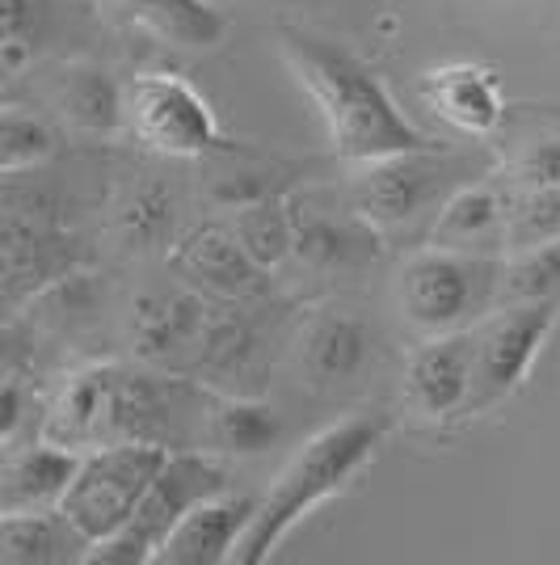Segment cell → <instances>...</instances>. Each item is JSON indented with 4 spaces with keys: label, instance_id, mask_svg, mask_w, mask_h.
Returning <instances> with one entry per match:
<instances>
[{
    "label": "cell",
    "instance_id": "4fadbf2b",
    "mask_svg": "<svg viewBox=\"0 0 560 565\" xmlns=\"http://www.w3.org/2000/svg\"><path fill=\"white\" fill-rule=\"evenodd\" d=\"M506 215H510V190L493 178H476L467 186H455L439 203L426 245L464 249V254H497L506 249Z\"/></svg>",
    "mask_w": 560,
    "mask_h": 565
},
{
    "label": "cell",
    "instance_id": "3957f363",
    "mask_svg": "<svg viewBox=\"0 0 560 565\" xmlns=\"http://www.w3.org/2000/svg\"><path fill=\"white\" fill-rule=\"evenodd\" d=\"M497 287H502V258L421 245L400 266L397 305L421 338L455 333L472 330V321H481L497 305Z\"/></svg>",
    "mask_w": 560,
    "mask_h": 565
},
{
    "label": "cell",
    "instance_id": "2e32d148",
    "mask_svg": "<svg viewBox=\"0 0 560 565\" xmlns=\"http://www.w3.org/2000/svg\"><path fill=\"white\" fill-rule=\"evenodd\" d=\"M76 465H80V451L51 444V439L18 451L0 472V507L4 511H55L76 477Z\"/></svg>",
    "mask_w": 560,
    "mask_h": 565
},
{
    "label": "cell",
    "instance_id": "9c48e42d",
    "mask_svg": "<svg viewBox=\"0 0 560 565\" xmlns=\"http://www.w3.org/2000/svg\"><path fill=\"white\" fill-rule=\"evenodd\" d=\"M173 270L190 282V291H198L203 300L219 305H245L266 291L270 270H261L240 245L233 228H194V233L173 249Z\"/></svg>",
    "mask_w": 560,
    "mask_h": 565
},
{
    "label": "cell",
    "instance_id": "ba28073f",
    "mask_svg": "<svg viewBox=\"0 0 560 565\" xmlns=\"http://www.w3.org/2000/svg\"><path fill=\"white\" fill-rule=\"evenodd\" d=\"M446 166H451V157H446L443 143L358 166V178H354V215L363 220V228L371 236L409 228L426 207H434L443 199V186L446 178H451Z\"/></svg>",
    "mask_w": 560,
    "mask_h": 565
},
{
    "label": "cell",
    "instance_id": "30bf717a",
    "mask_svg": "<svg viewBox=\"0 0 560 565\" xmlns=\"http://www.w3.org/2000/svg\"><path fill=\"white\" fill-rule=\"evenodd\" d=\"M472 388V333H430L405 363V401L421 418L464 414Z\"/></svg>",
    "mask_w": 560,
    "mask_h": 565
},
{
    "label": "cell",
    "instance_id": "ffe728a7",
    "mask_svg": "<svg viewBox=\"0 0 560 565\" xmlns=\"http://www.w3.org/2000/svg\"><path fill=\"white\" fill-rule=\"evenodd\" d=\"M72 548H85V541L72 532V523L60 515V507L0 515V562L4 565H51L80 557Z\"/></svg>",
    "mask_w": 560,
    "mask_h": 565
},
{
    "label": "cell",
    "instance_id": "52a82bcc",
    "mask_svg": "<svg viewBox=\"0 0 560 565\" xmlns=\"http://www.w3.org/2000/svg\"><path fill=\"white\" fill-rule=\"evenodd\" d=\"M122 122L131 136L161 157H207L224 136L207 97L177 72H140L122 89Z\"/></svg>",
    "mask_w": 560,
    "mask_h": 565
},
{
    "label": "cell",
    "instance_id": "f546056e",
    "mask_svg": "<svg viewBox=\"0 0 560 565\" xmlns=\"http://www.w3.org/2000/svg\"><path fill=\"white\" fill-rule=\"evenodd\" d=\"M523 186H557L560 190V140H536L518 157Z\"/></svg>",
    "mask_w": 560,
    "mask_h": 565
},
{
    "label": "cell",
    "instance_id": "d6986e66",
    "mask_svg": "<svg viewBox=\"0 0 560 565\" xmlns=\"http://www.w3.org/2000/svg\"><path fill=\"white\" fill-rule=\"evenodd\" d=\"M55 110L85 136H115L122 127V85L94 64L68 68L55 85Z\"/></svg>",
    "mask_w": 560,
    "mask_h": 565
},
{
    "label": "cell",
    "instance_id": "7402d4cb",
    "mask_svg": "<svg viewBox=\"0 0 560 565\" xmlns=\"http://www.w3.org/2000/svg\"><path fill=\"white\" fill-rule=\"evenodd\" d=\"M207 435L215 451L228 456H261L282 439V418L274 405L254 397L215 401L207 414Z\"/></svg>",
    "mask_w": 560,
    "mask_h": 565
},
{
    "label": "cell",
    "instance_id": "603a6c76",
    "mask_svg": "<svg viewBox=\"0 0 560 565\" xmlns=\"http://www.w3.org/2000/svg\"><path fill=\"white\" fill-rule=\"evenodd\" d=\"M236 245L261 266V270H279L291 258V207L282 199H249L240 203L233 220Z\"/></svg>",
    "mask_w": 560,
    "mask_h": 565
},
{
    "label": "cell",
    "instance_id": "d4e9b609",
    "mask_svg": "<svg viewBox=\"0 0 560 565\" xmlns=\"http://www.w3.org/2000/svg\"><path fill=\"white\" fill-rule=\"evenodd\" d=\"M254 330L240 317H219V321L203 326V338L194 347V367H198V376L224 384V376L245 372L254 363Z\"/></svg>",
    "mask_w": 560,
    "mask_h": 565
},
{
    "label": "cell",
    "instance_id": "6da1fadb",
    "mask_svg": "<svg viewBox=\"0 0 560 565\" xmlns=\"http://www.w3.org/2000/svg\"><path fill=\"white\" fill-rule=\"evenodd\" d=\"M279 51L325 118L329 143L342 161L367 166L379 157L434 148V140L400 110L397 97L384 89V81L346 43L282 22Z\"/></svg>",
    "mask_w": 560,
    "mask_h": 565
},
{
    "label": "cell",
    "instance_id": "8fae6325",
    "mask_svg": "<svg viewBox=\"0 0 560 565\" xmlns=\"http://www.w3.org/2000/svg\"><path fill=\"white\" fill-rule=\"evenodd\" d=\"M257 498L245 494H211L173 523V532L157 548L161 565H224L236 557V544L254 519Z\"/></svg>",
    "mask_w": 560,
    "mask_h": 565
},
{
    "label": "cell",
    "instance_id": "cb8c5ba5",
    "mask_svg": "<svg viewBox=\"0 0 560 565\" xmlns=\"http://www.w3.org/2000/svg\"><path fill=\"white\" fill-rule=\"evenodd\" d=\"M518 300H560V236L506 254L497 305H518Z\"/></svg>",
    "mask_w": 560,
    "mask_h": 565
},
{
    "label": "cell",
    "instance_id": "1f68e13d",
    "mask_svg": "<svg viewBox=\"0 0 560 565\" xmlns=\"http://www.w3.org/2000/svg\"><path fill=\"white\" fill-rule=\"evenodd\" d=\"M4 359H9V338L0 333V363H4Z\"/></svg>",
    "mask_w": 560,
    "mask_h": 565
},
{
    "label": "cell",
    "instance_id": "44dd1931",
    "mask_svg": "<svg viewBox=\"0 0 560 565\" xmlns=\"http://www.w3.org/2000/svg\"><path fill=\"white\" fill-rule=\"evenodd\" d=\"M363 228V220H358ZM354 224H342L333 215H316L308 207H291V254L312 270H342L358 266L371 254V236H363Z\"/></svg>",
    "mask_w": 560,
    "mask_h": 565
},
{
    "label": "cell",
    "instance_id": "4dcf8cb0",
    "mask_svg": "<svg viewBox=\"0 0 560 565\" xmlns=\"http://www.w3.org/2000/svg\"><path fill=\"white\" fill-rule=\"evenodd\" d=\"M22 414H25L22 388L13 380H0V444L13 439V430L22 426Z\"/></svg>",
    "mask_w": 560,
    "mask_h": 565
},
{
    "label": "cell",
    "instance_id": "5bb4252c",
    "mask_svg": "<svg viewBox=\"0 0 560 565\" xmlns=\"http://www.w3.org/2000/svg\"><path fill=\"white\" fill-rule=\"evenodd\" d=\"M203 326H207V305L198 291H164V296H148L136 305L131 338L143 359L173 363V359L194 354Z\"/></svg>",
    "mask_w": 560,
    "mask_h": 565
},
{
    "label": "cell",
    "instance_id": "9a60e30c",
    "mask_svg": "<svg viewBox=\"0 0 560 565\" xmlns=\"http://www.w3.org/2000/svg\"><path fill=\"white\" fill-rule=\"evenodd\" d=\"M300 359L316 384H346L371 359V330L363 317H351L342 308H325L308 321L304 338H300Z\"/></svg>",
    "mask_w": 560,
    "mask_h": 565
},
{
    "label": "cell",
    "instance_id": "8992f818",
    "mask_svg": "<svg viewBox=\"0 0 560 565\" xmlns=\"http://www.w3.org/2000/svg\"><path fill=\"white\" fill-rule=\"evenodd\" d=\"M560 300H518L497 305L481 317L472 333V388L464 414H485L502 405L523 380L531 376L548 333L557 330Z\"/></svg>",
    "mask_w": 560,
    "mask_h": 565
},
{
    "label": "cell",
    "instance_id": "e0dca14e",
    "mask_svg": "<svg viewBox=\"0 0 560 565\" xmlns=\"http://www.w3.org/2000/svg\"><path fill=\"white\" fill-rule=\"evenodd\" d=\"M127 22L177 51H211L228 39V13L211 0H115Z\"/></svg>",
    "mask_w": 560,
    "mask_h": 565
},
{
    "label": "cell",
    "instance_id": "7c38bea8",
    "mask_svg": "<svg viewBox=\"0 0 560 565\" xmlns=\"http://www.w3.org/2000/svg\"><path fill=\"white\" fill-rule=\"evenodd\" d=\"M421 97L446 127L464 131L472 140H489L506 118L497 72L485 68V64H472V60H455V64L426 72Z\"/></svg>",
    "mask_w": 560,
    "mask_h": 565
},
{
    "label": "cell",
    "instance_id": "d6a6232c",
    "mask_svg": "<svg viewBox=\"0 0 560 565\" xmlns=\"http://www.w3.org/2000/svg\"><path fill=\"white\" fill-rule=\"evenodd\" d=\"M0 515H4V507H0Z\"/></svg>",
    "mask_w": 560,
    "mask_h": 565
},
{
    "label": "cell",
    "instance_id": "4316f807",
    "mask_svg": "<svg viewBox=\"0 0 560 565\" xmlns=\"http://www.w3.org/2000/svg\"><path fill=\"white\" fill-rule=\"evenodd\" d=\"M51 152H55V131L47 118L18 110V106H0V169L4 173L43 166Z\"/></svg>",
    "mask_w": 560,
    "mask_h": 565
},
{
    "label": "cell",
    "instance_id": "277c9868",
    "mask_svg": "<svg viewBox=\"0 0 560 565\" xmlns=\"http://www.w3.org/2000/svg\"><path fill=\"white\" fill-rule=\"evenodd\" d=\"M228 490V469L215 465L203 451H169L164 465L157 469L152 486L143 490L136 515L118 527L115 536L89 544L80 562L94 565H148L157 562V548L173 532V523L198 507L203 498Z\"/></svg>",
    "mask_w": 560,
    "mask_h": 565
},
{
    "label": "cell",
    "instance_id": "ac0fdd59",
    "mask_svg": "<svg viewBox=\"0 0 560 565\" xmlns=\"http://www.w3.org/2000/svg\"><path fill=\"white\" fill-rule=\"evenodd\" d=\"M118 367L115 363H94L85 372L60 388V397L47 414V430L43 439L51 444H64L72 451H89L101 444V430H106V405H110V388H115Z\"/></svg>",
    "mask_w": 560,
    "mask_h": 565
},
{
    "label": "cell",
    "instance_id": "5b68a950",
    "mask_svg": "<svg viewBox=\"0 0 560 565\" xmlns=\"http://www.w3.org/2000/svg\"><path fill=\"white\" fill-rule=\"evenodd\" d=\"M164 456L169 448L161 444H101V448L80 451L76 477L60 498V515L68 519L85 548L115 536L136 515L143 490L152 486Z\"/></svg>",
    "mask_w": 560,
    "mask_h": 565
},
{
    "label": "cell",
    "instance_id": "f1b7e54d",
    "mask_svg": "<svg viewBox=\"0 0 560 565\" xmlns=\"http://www.w3.org/2000/svg\"><path fill=\"white\" fill-rule=\"evenodd\" d=\"M43 0H0V68H22L39 51Z\"/></svg>",
    "mask_w": 560,
    "mask_h": 565
},
{
    "label": "cell",
    "instance_id": "484cf974",
    "mask_svg": "<svg viewBox=\"0 0 560 565\" xmlns=\"http://www.w3.org/2000/svg\"><path fill=\"white\" fill-rule=\"evenodd\" d=\"M560 236V190L557 186H523L510 194L506 215V254L531 249Z\"/></svg>",
    "mask_w": 560,
    "mask_h": 565
},
{
    "label": "cell",
    "instance_id": "7a4b0ae2",
    "mask_svg": "<svg viewBox=\"0 0 560 565\" xmlns=\"http://www.w3.org/2000/svg\"><path fill=\"white\" fill-rule=\"evenodd\" d=\"M388 435V418L379 414H351L333 426L316 430L304 448L295 451L279 477L270 481L266 498L254 507V519L236 544V565H266L300 523H304L321 502L337 498L358 472L371 465Z\"/></svg>",
    "mask_w": 560,
    "mask_h": 565
},
{
    "label": "cell",
    "instance_id": "83f0119b",
    "mask_svg": "<svg viewBox=\"0 0 560 565\" xmlns=\"http://www.w3.org/2000/svg\"><path fill=\"white\" fill-rule=\"evenodd\" d=\"M173 220H177L173 194L164 186H140L131 190L118 207V233L127 236L136 249H157L173 233Z\"/></svg>",
    "mask_w": 560,
    "mask_h": 565
}]
</instances>
